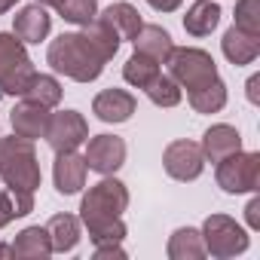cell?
<instances>
[{
  "mask_svg": "<svg viewBox=\"0 0 260 260\" xmlns=\"http://www.w3.org/2000/svg\"><path fill=\"white\" fill-rule=\"evenodd\" d=\"M202 242H205V254L217 257V260H230L248 251L251 239L245 233L242 223H236L230 214H208L202 223Z\"/></svg>",
  "mask_w": 260,
  "mask_h": 260,
  "instance_id": "obj_6",
  "label": "cell"
},
{
  "mask_svg": "<svg viewBox=\"0 0 260 260\" xmlns=\"http://www.w3.org/2000/svg\"><path fill=\"white\" fill-rule=\"evenodd\" d=\"M159 74H162L159 61L150 58V55H144V52H135L132 58L122 64V80H125L128 86H135V89H147Z\"/></svg>",
  "mask_w": 260,
  "mask_h": 260,
  "instance_id": "obj_23",
  "label": "cell"
},
{
  "mask_svg": "<svg viewBox=\"0 0 260 260\" xmlns=\"http://www.w3.org/2000/svg\"><path fill=\"white\" fill-rule=\"evenodd\" d=\"M144 92H147V98H150L156 107H178L181 98H184V89H181L172 77H166V74H159Z\"/></svg>",
  "mask_w": 260,
  "mask_h": 260,
  "instance_id": "obj_27",
  "label": "cell"
},
{
  "mask_svg": "<svg viewBox=\"0 0 260 260\" xmlns=\"http://www.w3.org/2000/svg\"><path fill=\"white\" fill-rule=\"evenodd\" d=\"M46 61L55 74H64L77 83H92L101 77L107 58L101 55V49L83 34V31H71V34H61L49 43L46 49Z\"/></svg>",
  "mask_w": 260,
  "mask_h": 260,
  "instance_id": "obj_3",
  "label": "cell"
},
{
  "mask_svg": "<svg viewBox=\"0 0 260 260\" xmlns=\"http://www.w3.org/2000/svg\"><path fill=\"white\" fill-rule=\"evenodd\" d=\"M52 254V242L46 226H25L16 242H13V257H28V260H46Z\"/></svg>",
  "mask_w": 260,
  "mask_h": 260,
  "instance_id": "obj_20",
  "label": "cell"
},
{
  "mask_svg": "<svg viewBox=\"0 0 260 260\" xmlns=\"http://www.w3.org/2000/svg\"><path fill=\"white\" fill-rule=\"evenodd\" d=\"M166 64H169V77L187 92H196V89L208 86L211 80H217V64H214L211 52H205L199 46H172Z\"/></svg>",
  "mask_w": 260,
  "mask_h": 260,
  "instance_id": "obj_4",
  "label": "cell"
},
{
  "mask_svg": "<svg viewBox=\"0 0 260 260\" xmlns=\"http://www.w3.org/2000/svg\"><path fill=\"white\" fill-rule=\"evenodd\" d=\"M245 220L251 230H260V196H251V202L245 205Z\"/></svg>",
  "mask_w": 260,
  "mask_h": 260,
  "instance_id": "obj_31",
  "label": "cell"
},
{
  "mask_svg": "<svg viewBox=\"0 0 260 260\" xmlns=\"http://www.w3.org/2000/svg\"><path fill=\"white\" fill-rule=\"evenodd\" d=\"M199 147H202V156L217 166L220 159H226V156L242 150V135H239V128L230 125V122H214L208 132L202 135Z\"/></svg>",
  "mask_w": 260,
  "mask_h": 260,
  "instance_id": "obj_13",
  "label": "cell"
},
{
  "mask_svg": "<svg viewBox=\"0 0 260 260\" xmlns=\"http://www.w3.org/2000/svg\"><path fill=\"white\" fill-rule=\"evenodd\" d=\"M95 257H125L122 242H104V245H95Z\"/></svg>",
  "mask_w": 260,
  "mask_h": 260,
  "instance_id": "obj_32",
  "label": "cell"
},
{
  "mask_svg": "<svg viewBox=\"0 0 260 260\" xmlns=\"http://www.w3.org/2000/svg\"><path fill=\"white\" fill-rule=\"evenodd\" d=\"M86 166L98 175H113L122 169L125 162V141L116 138V135H95V138H86Z\"/></svg>",
  "mask_w": 260,
  "mask_h": 260,
  "instance_id": "obj_10",
  "label": "cell"
},
{
  "mask_svg": "<svg viewBox=\"0 0 260 260\" xmlns=\"http://www.w3.org/2000/svg\"><path fill=\"white\" fill-rule=\"evenodd\" d=\"M220 22V7L214 0H196L184 16V31L190 37H208Z\"/></svg>",
  "mask_w": 260,
  "mask_h": 260,
  "instance_id": "obj_21",
  "label": "cell"
},
{
  "mask_svg": "<svg viewBox=\"0 0 260 260\" xmlns=\"http://www.w3.org/2000/svg\"><path fill=\"white\" fill-rule=\"evenodd\" d=\"M37 4H40V7H52V10H55V7L61 4V0H37Z\"/></svg>",
  "mask_w": 260,
  "mask_h": 260,
  "instance_id": "obj_36",
  "label": "cell"
},
{
  "mask_svg": "<svg viewBox=\"0 0 260 260\" xmlns=\"http://www.w3.org/2000/svg\"><path fill=\"white\" fill-rule=\"evenodd\" d=\"M220 49H223V55H226V61H230V64L242 68V64H251V61L260 55V37L245 34V31H239V28L233 25V28L223 34Z\"/></svg>",
  "mask_w": 260,
  "mask_h": 260,
  "instance_id": "obj_16",
  "label": "cell"
},
{
  "mask_svg": "<svg viewBox=\"0 0 260 260\" xmlns=\"http://www.w3.org/2000/svg\"><path fill=\"white\" fill-rule=\"evenodd\" d=\"M214 181L223 193L239 196V193H257L260 187V153L257 150H239L226 159L217 162Z\"/></svg>",
  "mask_w": 260,
  "mask_h": 260,
  "instance_id": "obj_7",
  "label": "cell"
},
{
  "mask_svg": "<svg viewBox=\"0 0 260 260\" xmlns=\"http://www.w3.org/2000/svg\"><path fill=\"white\" fill-rule=\"evenodd\" d=\"M10 122H13V135L19 138H28V141H37V138H46V125H49V107L43 104H34V101H22L13 107L10 113Z\"/></svg>",
  "mask_w": 260,
  "mask_h": 260,
  "instance_id": "obj_12",
  "label": "cell"
},
{
  "mask_svg": "<svg viewBox=\"0 0 260 260\" xmlns=\"http://www.w3.org/2000/svg\"><path fill=\"white\" fill-rule=\"evenodd\" d=\"M135 52H144V55H150V58H156L159 64L169 58V52H172V34L166 31V28H159V25H141V31L135 34Z\"/></svg>",
  "mask_w": 260,
  "mask_h": 260,
  "instance_id": "obj_22",
  "label": "cell"
},
{
  "mask_svg": "<svg viewBox=\"0 0 260 260\" xmlns=\"http://www.w3.org/2000/svg\"><path fill=\"white\" fill-rule=\"evenodd\" d=\"M166 254H169V260H202V257H205L202 233L193 230V226H181V230H175V233L169 236Z\"/></svg>",
  "mask_w": 260,
  "mask_h": 260,
  "instance_id": "obj_18",
  "label": "cell"
},
{
  "mask_svg": "<svg viewBox=\"0 0 260 260\" xmlns=\"http://www.w3.org/2000/svg\"><path fill=\"white\" fill-rule=\"evenodd\" d=\"M125 208H128V190L113 175H104L95 187H89V193L80 202V223L89 230L92 245L125 239V233H128L125 220H122Z\"/></svg>",
  "mask_w": 260,
  "mask_h": 260,
  "instance_id": "obj_1",
  "label": "cell"
},
{
  "mask_svg": "<svg viewBox=\"0 0 260 260\" xmlns=\"http://www.w3.org/2000/svg\"><path fill=\"white\" fill-rule=\"evenodd\" d=\"M34 61L16 34L0 31V95H22L34 77Z\"/></svg>",
  "mask_w": 260,
  "mask_h": 260,
  "instance_id": "obj_5",
  "label": "cell"
},
{
  "mask_svg": "<svg viewBox=\"0 0 260 260\" xmlns=\"http://www.w3.org/2000/svg\"><path fill=\"white\" fill-rule=\"evenodd\" d=\"M239 31L260 37V0H239L236 4V22Z\"/></svg>",
  "mask_w": 260,
  "mask_h": 260,
  "instance_id": "obj_29",
  "label": "cell"
},
{
  "mask_svg": "<svg viewBox=\"0 0 260 260\" xmlns=\"http://www.w3.org/2000/svg\"><path fill=\"white\" fill-rule=\"evenodd\" d=\"M46 233H49V242H52V254H71L80 245V236H83L80 233V217L55 214V217H49Z\"/></svg>",
  "mask_w": 260,
  "mask_h": 260,
  "instance_id": "obj_17",
  "label": "cell"
},
{
  "mask_svg": "<svg viewBox=\"0 0 260 260\" xmlns=\"http://www.w3.org/2000/svg\"><path fill=\"white\" fill-rule=\"evenodd\" d=\"M52 31V16L46 13V7L40 4H31V7H22L16 16H13V34L22 40V43H40L46 40Z\"/></svg>",
  "mask_w": 260,
  "mask_h": 260,
  "instance_id": "obj_15",
  "label": "cell"
},
{
  "mask_svg": "<svg viewBox=\"0 0 260 260\" xmlns=\"http://www.w3.org/2000/svg\"><path fill=\"white\" fill-rule=\"evenodd\" d=\"M245 89H248V101H251V104H260V74L248 77Z\"/></svg>",
  "mask_w": 260,
  "mask_h": 260,
  "instance_id": "obj_33",
  "label": "cell"
},
{
  "mask_svg": "<svg viewBox=\"0 0 260 260\" xmlns=\"http://www.w3.org/2000/svg\"><path fill=\"white\" fill-rule=\"evenodd\" d=\"M101 19L116 31V37L119 40H135V34L141 31V13L132 7V4H122V0H119V4H110L104 13H101Z\"/></svg>",
  "mask_w": 260,
  "mask_h": 260,
  "instance_id": "obj_19",
  "label": "cell"
},
{
  "mask_svg": "<svg viewBox=\"0 0 260 260\" xmlns=\"http://www.w3.org/2000/svg\"><path fill=\"white\" fill-rule=\"evenodd\" d=\"M162 169L169 178L175 181H196L205 169V156H202V147L196 141H172L162 153Z\"/></svg>",
  "mask_w": 260,
  "mask_h": 260,
  "instance_id": "obj_9",
  "label": "cell"
},
{
  "mask_svg": "<svg viewBox=\"0 0 260 260\" xmlns=\"http://www.w3.org/2000/svg\"><path fill=\"white\" fill-rule=\"evenodd\" d=\"M86 159L77 153V150H64V153H55V166H52V181H55V190L61 196H74L86 187Z\"/></svg>",
  "mask_w": 260,
  "mask_h": 260,
  "instance_id": "obj_11",
  "label": "cell"
},
{
  "mask_svg": "<svg viewBox=\"0 0 260 260\" xmlns=\"http://www.w3.org/2000/svg\"><path fill=\"white\" fill-rule=\"evenodd\" d=\"M0 178L7 184V193L13 196L16 217H25L34 211V193L40 190V162L34 141L28 138H0Z\"/></svg>",
  "mask_w": 260,
  "mask_h": 260,
  "instance_id": "obj_2",
  "label": "cell"
},
{
  "mask_svg": "<svg viewBox=\"0 0 260 260\" xmlns=\"http://www.w3.org/2000/svg\"><path fill=\"white\" fill-rule=\"evenodd\" d=\"M16 220V205H13V196L7 190H0V230L10 226Z\"/></svg>",
  "mask_w": 260,
  "mask_h": 260,
  "instance_id": "obj_30",
  "label": "cell"
},
{
  "mask_svg": "<svg viewBox=\"0 0 260 260\" xmlns=\"http://www.w3.org/2000/svg\"><path fill=\"white\" fill-rule=\"evenodd\" d=\"M147 4H150L156 13H175V10L184 4V0H147Z\"/></svg>",
  "mask_w": 260,
  "mask_h": 260,
  "instance_id": "obj_34",
  "label": "cell"
},
{
  "mask_svg": "<svg viewBox=\"0 0 260 260\" xmlns=\"http://www.w3.org/2000/svg\"><path fill=\"white\" fill-rule=\"evenodd\" d=\"M16 4H19V0H0V13H10Z\"/></svg>",
  "mask_w": 260,
  "mask_h": 260,
  "instance_id": "obj_35",
  "label": "cell"
},
{
  "mask_svg": "<svg viewBox=\"0 0 260 260\" xmlns=\"http://www.w3.org/2000/svg\"><path fill=\"white\" fill-rule=\"evenodd\" d=\"M135 107H138L135 95L125 89H104L92 101V113L101 122H125V119H132Z\"/></svg>",
  "mask_w": 260,
  "mask_h": 260,
  "instance_id": "obj_14",
  "label": "cell"
},
{
  "mask_svg": "<svg viewBox=\"0 0 260 260\" xmlns=\"http://www.w3.org/2000/svg\"><path fill=\"white\" fill-rule=\"evenodd\" d=\"M89 138V122L80 110H58L49 113V125H46V144L55 153L64 150H77L80 144H86Z\"/></svg>",
  "mask_w": 260,
  "mask_h": 260,
  "instance_id": "obj_8",
  "label": "cell"
},
{
  "mask_svg": "<svg viewBox=\"0 0 260 260\" xmlns=\"http://www.w3.org/2000/svg\"><path fill=\"white\" fill-rule=\"evenodd\" d=\"M55 10H58V16H61L64 22L86 28V25L98 16V0H61Z\"/></svg>",
  "mask_w": 260,
  "mask_h": 260,
  "instance_id": "obj_28",
  "label": "cell"
},
{
  "mask_svg": "<svg viewBox=\"0 0 260 260\" xmlns=\"http://www.w3.org/2000/svg\"><path fill=\"white\" fill-rule=\"evenodd\" d=\"M187 98H190V107L196 113H217V110L226 107V83L217 77L208 86H202L196 92H187Z\"/></svg>",
  "mask_w": 260,
  "mask_h": 260,
  "instance_id": "obj_25",
  "label": "cell"
},
{
  "mask_svg": "<svg viewBox=\"0 0 260 260\" xmlns=\"http://www.w3.org/2000/svg\"><path fill=\"white\" fill-rule=\"evenodd\" d=\"M22 98L34 101V104H43V107H58L61 104V83L52 77V74H34L22 92Z\"/></svg>",
  "mask_w": 260,
  "mask_h": 260,
  "instance_id": "obj_24",
  "label": "cell"
},
{
  "mask_svg": "<svg viewBox=\"0 0 260 260\" xmlns=\"http://www.w3.org/2000/svg\"><path fill=\"white\" fill-rule=\"evenodd\" d=\"M83 34H86V37H89V40H92V43L101 49V55H104L107 61L116 55V49H119V43H122V40L116 37V31H113V28H110V25H107L101 16H95V19H92V22L83 28Z\"/></svg>",
  "mask_w": 260,
  "mask_h": 260,
  "instance_id": "obj_26",
  "label": "cell"
}]
</instances>
